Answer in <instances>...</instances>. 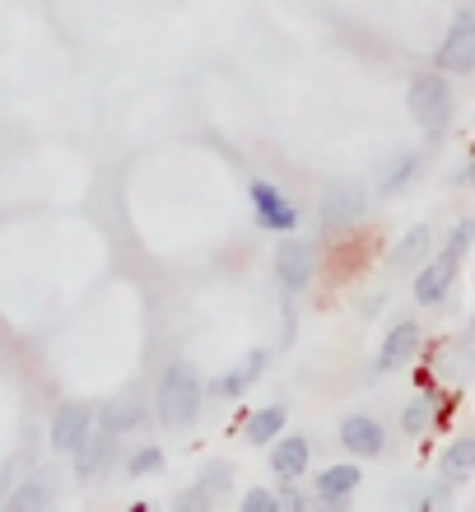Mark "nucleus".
Listing matches in <instances>:
<instances>
[{
    "label": "nucleus",
    "mask_w": 475,
    "mask_h": 512,
    "mask_svg": "<svg viewBox=\"0 0 475 512\" xmlns=\"http://www.w3.org/2000/svg\"><path fill=\"white\" fill-rule=\"evenodd\" d=\"M466 182H475V168H466Z\"/></svg>",
    "instance_id": "obj_26"
},
{
    "label": "nucleus",
    "mask_w": 475,
    "mask_h": 512,
    "mask_svg": "<svg viewBox=\"0 0 475 512\" xmlns=\"http://www.w3.org/2000/svg\"><path fill=\"white\" fill-rule=\"evenodd\" d=\"M471 243H475V219H462V224L452 229V238H448V252H443V256H452V261L462 266V256L471 252Z\"/></svg>",
    "instance_id": "obj_20"
},
{
    "label": "nucleus",
    "mask_w": 475,
    "mask_h": 512,
    "mask_svg": "<svg viewBox=\"0 0 475 512\" xmlns=\"http://www.w3.org/2000/svg\"><path fill=\"white\" fill-rule=\"evenodd\" d=\"M252 210H257V219H261V229H275V233H289L294 224H299V210L280 196V191L271 187V182H252Z\"/></svg>",
    "instance_id": "obj_4"
},
{
    "label": "nucleus",
    "mask_w": 475,
    "mask_h": 512,
    "mask_svg": "<svg viewBox=\"0 0 475 512\" xmlns=\"http://www.w3.org/2000/svg\"><path fill=\"white\" fill-rule=\"evenodd\" d=\"M112 443H117V433H112V429H103V433L89 429V438L75 447V471H80V475H98L103 466H108V457H112Z\"/></svg>",
    "instance_id": "obj_9"
},
{
    "label": "nucleus",
    "mask_w": 475,
    "mask_h": 512,
    "mask_svg": "<svg viewBox=\"0 0 475 512\" xmlns=\"http://www.w3.org/2000/svg\"><path fill=\"white\" fill-rule=\"evenodd\" d=\"M415 350H420V326H415V322H396L392 331H387V340H382L378 368H382V373H387V368H401Z\"/></svg>",
    "instance_id": "obj_8"
},
{
    "label": "nucleus",
    "mask_w": 475,
    "mask_h": 512,
    "mask_svg": "<svg viewBox=\"0 0 475 512\" xmlns=\"http://www.w3.org/2000/svg\"><path fill=\"white\" fill-rule=\"evenodd\" d=\"M475 471V438H457V443L443 452V475L462 480V475Z\"/></svg>",
    "instance_id": "obj_17"
},
{
    "label": "nucleus",
    "mask_w": 475,
    "mask_h": 512,
    "mask_svg": "<svg viewBox=\"0 0 475 512\" xmlns=\"http://www.w3.org/2000/svg\"><path fill=\"white\" fill-rule=\"evenodd\" d=\"M159 466H163V457L154 452V447H145V452H136V457H131V475H154Z\"/></svg>",
    "instance_id": "obj_22"
},
{
    "label": "nucleus",
    "mask_w": 475,
    "mask_h": 512,
    "mask_svg": "<svg viewBox=\"0 0 475 512\" xmlns=\"http://www.w3.org/2000/svg\"><path fill=\"white\" fill-rule=\"evenodd\" d=\"M261 368H266V354L257 350V354H252V359H243V364L233 368L229 378H219V382H215V391H224V396H238V391H243V387H252V382L261 378Z\"/></svg>",
    "instance_id": "obj_15"
},
{
    "label": "nucleus",
    "mask_w": 475,
    "mask_h": 512,
    "mask_svg": "<svg viewBox=\"0 0 475 512\" xmlns=\"http://www.w3.org/2000/svg\"><path fill=\"white\" fill-rule=\"evenodd\" d=\"M0 494H5V475H0Z\"/></svg>",
    "instance_id": "obj_27"
},
{
    "label": "nucleus",
    "mask_w": 475,
    "mask_h": 512,
    "mask_svg": "<svg viewBox=\"0 0 475 512\" xmlns=\"http://www.w3.org/2000/svg\"><path fill=\"white\" fill-rule=\"evenodd\" d=\"M438 66L443 70H475V14H457L448 28V38L438 42Z\"/></svg>",
    "instance_id": "obj_3"
},
{
    "label": "nucleus",
    "mask_w": 475,
    "mask_h": 512,
    "mask_svg": "<svg viewBox=\"0 0 475 512\" xmlns=\"http://www.w3.org/2000/svg\"><path fill=\"white\" fill-rule=\"evenodd\" d=\"M280 429H285V405H266V410L247 419V438L252 443H271V438H280Z\"/></svg>",
    "instance_id": "obj_14"
},
{
    "label": "nucleus",
    "mask_w": 475,
    "mask_h": 512,
    "mask_svg": "<svg viewBox=\"0 0 475 512\" xmlns=\"http://www.w3.org/2000/svg\"><path fill=\"white\" fill-rule=\"evenodd\" d=\"M410 117L424 131H443L452 117V89L438 75H420V80L410 84Z\"/></svg>",
    "instance_id": "obj_2"
},
{
    "label": "nucleus",
    "mask_w": 475,
    "mask_h": 512,
    "mask_svg": "<svg viewBox=\"0 0 475 512\" xmlns=\"http://www.w3.org/2000/svg\"><path fill=\"white\" fill-rule=\"evenodd\" d=\"M340 443L350 447L354 457H378L382 443H387V433H382L378 419H368V415H350L345 424H340Z\"/></svg>",
    "instance_id": "obj_7"
},
{
    "label": "nucleus",
    "mask_w": 475,
    "mask_h": 512,
    "mask_svg": "<svg viewBox=\"0 0 475 512\" xmlns=\"http://www.w3.org/2000/svg\"><path fill=\"white\" fill-rule=\"evenodd\" d=\"M452 270H457V261H452V256H443V261H434V266H429V270L420 275V284H415V298H420L424 308H434L438 298L448 294Z\"/></svg>",
    "instance_id": "obj_11"
},
{
    "label": "nucleus",
    "mask_w": 475,
    "mask_h": 512,
    "mask_svg": "<svg viewBox=\"0 0 475 512\" xmlns=\"http://www.w3.org/2000/svg\"><path fill=\"white\" fill-rule=\"evenodd\" d=\"M243 508L247 512H275V508H280V499H275V494H266V489H247Z\"/></svg>",
    "instance_id": "obj_23"
},
{
    "label": "nucleus",
    "mask_w": 475,
    "mask_h": 512,
    "mask_svg": "<svg viewBox=\"0 0 475 512\" xmlns=\"http://www.w3.org/2000/svg\"><path fill=\"white\" fill-rule=\"evenodd\" d=\"M136 424H140V405L136 401H117V405H108V410H103V429H112V433L136 429Z\"/></svg>",
    "instance_id": "obj_18"
},
{
    "label": "nucleus",
    "mask_w": 475,
    "mask_h": 512,
    "mask_svg": "<svg viewBox=\"0 0 475 512\" xmlns=\"http://www.w3.org/2000/svg\"><path fill=\"white\" fill-rule=\"evenodd\" d=\"M457 354H462V364L475 368V322L462 331V340H457Z\"/></svg>",
    "instance_id": "obj_25"
},
{
    "label": "nucleus",
    "mask_w": 475,
    "mask_h": 512,
    "mask_svg": "<svg viewBox=\"0 0 475 512\" xmlns=\"http://www.w3.org/2000/svg\"><path fill=\"white\" fill-rule=\"evenodd\" d=\"M47 503H52V480H47V475H33L19 494H10L14 512H38V508H47Z\"/></svg>",
    "instance_id": "obj_16"
},
{
    "label": "nucleus",
    "mask_w": 475,
    "mask_h": 512,
    "mask_svg": "<svg viewBox=\"0 0 475 512\" xmlns=\"http://www.w3.org/2000/svg\"><path fill=\"white\" fill-rule=\"evenodd\" d=\"M201 410V382H196V368L191 364H173L168 373L159 378V419L163 424H191Z\"/></svg>",
    "instance_id": "obj_1"
},
{
    "label": "nucleus",
    "mask_w": 475,
    "mask_h": 512,
    "mask_svg": "<svg viewBox=\"0 0 475 512\" xmlns=\"http://www.w3.org/2000/svg\"><path fill=\"white\" fill-rule=\"evenodd\" d=\"M424 247H429V229H410L406 238H401V247H396V266H406V261H420Z\"/></svg>",
    "instance_id": "obj_21"
},
{
    "label": "nucleus",
    "mask_w": 475,
    "mask_h": 512,
    "mask_svg": "<svg viewBox=\"0 0 475 512\" xmlns=\"http://www.w3.org/2000/svg\"><path fill=\"white\" fill-rule=\"evenodd\" d=\"M275 275L285 284L289 294H303L308 280H313V247L308 243H285L280 256H275Z\"/></svg>",
    "instance_id": "obj_5"
},
{
    "label": "nucleus",
    "mask_w": 475,
    "mask_h": 512,
    "mask_svg": "<svg viewBox=\"0 0 475 512\" xmlns=\"http://www.w3.org/2000/svg\"><path fill=\"white\" fill-rule=\"evenodd\" d=\"M354 485H359V471H354V466H331V471L317 475V494H322L326 503L345 499V494H350Z\"/></svg>",
    "instance_id": "obj_13"
},
{
    "label": "nucleus",
    "mask_w": 475,
    "mask_h": 512,
    "mask_svg": "<svg viewBox=\"0 0 475 512\" xmlns=\"http://www.w3.org/2000/svg\"><path fill=\"white\" fill-rule=\"evenodd\" d=\"M415 168H420V163H415V159H401V163H396V168H392V177L382 182V191H396V187H406V182H410V173H415Z\"/></svg>",
    "instance_id": "obj_24"
},
{
    "label": "nucleus",
    "mask_w": 475,
    "mask_h": 512,
    "mask_svg": "<svg viewBox=\"0 0 475 512\" xmlns=\"http://www.w3.org/2000/svg\"><path fill=\"white\" fill-rule=\"evenodd\" d=\"M89 429H94V415L84 405H61L52 419V447L56 452H75L89 438Z\"/></svg>",
    "instance_id": "obj_6"
},
{
    "label": "nucleus",
    "mask_w": 475,
    "mask_h": 512,
    "mask_svg": "<svg viewBox=\"0 0 475 512\" xmlns=\"http://www.w3.org/2000/svg\"><path fill=\"white\" fill-rule=\"evenodd\" d=\"M271 466L280 480H299L308 471V438H280L271 452Z\"/></svg>",
    "instance_id": "obj_10"
},
{
    "label": "nucleus",
    "mask_w": 475,
    "mask_h": 512,
    "mask_svg": "<svg viewBox=\"0 0 475 512\" xmlns=\"http://www.w3.org/2000/svg\"><path fill=\"white\" fill-rule=\"evenodd\" d=\"M434 396H415V401H410V410H406V419H401V424H406V433H424L429 429V419H434Z\"/></svg>",
    "instance_id": "obj_19"
},
{
    "label": "nucleus",
    "mask_w": 475,
    "mask_h": 512,
    "mask_svg": "<svg viewBox=\"0 0 475 512\" xmlns=\"http://www.w3.org/2000/svg\"><path fill=\"white\" fill-rule=\"evenodd\" d=\"M359 210H364V196H359L354 187H336L322 201V219H326V224H345V219H354Z\"/></svg>",
    "instance_id": "obj_12"
}]
</instances>
